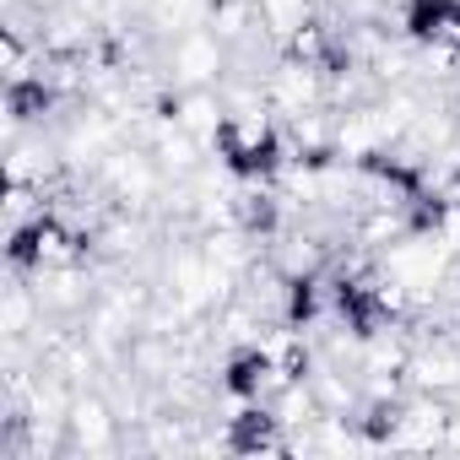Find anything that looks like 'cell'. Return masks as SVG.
I'll return each mask as SVG.
<instances>
[{"label": "cell", "mask_w": 460, "mask_h": 460, "mask_svg": "<svg viewBox=\"0 0 460 460\" xmlns=\"http://www.w3.org/2000/svg\"><path fill=\"white\" fill-rule=\"evenodd\" d=\"M93 261V227L66 211H44L28 227H12V271H66Z\"/></svg>", "instance_id": "cell-1"}, {"label": "cell", "mask_w": 460, "mask_h": 460, "mask_svg": "<svg viewBox=\"0 0 460 460\" xmlns=\"http://www.w3.org/2000/svg\"><path fill=\"white\" fill-rule=\"evenodd\" d=\"M119 444H125V411L114 406V395L98 385L76 390L66 417V460H98V455H114Z\"/></svg>", "instance_id": "cell-2"}, {"label": "cell", "mask_w": 460, "mask_h": 460, "mask_svg": "<svg viewBox=\"0 0 460 460\" xmlns=\"http://www.w3.org/2000/svg\"><path fill=\"white\" fill-rule=\"evenodd\" d=\"M266 103L293 119V114H309V109H336V71L325 66H309L298 55H277L271 76H266Z\"/></svg>", "instance_id": "cell-3"}, {"label": "cell", "mask_w": 460, "mask_h": 460, "mask_svg": "<svg viewBox=\"0 0 460 460\" xmlns=\"http://www.w3.org/2000/svg\"><path fill=\"white\" fill-rule=\"evenodd\" d=\"M227 66H234V55H227V44L211 28H190V33L168 39V49H163V82L168 87H222Z\"/></svg>", "instance_id": "cell-4"}, {"label": "cell", "mask_w": 460, "mask_h": 460, "mask_svg": "<svg viewBox=\"0 0 460 460\" xmlns=\"http://www.w3.org/2000/svg\"><path fill=\"white\" fill-rule=\"evenodd\" d=\"M22 277H28V288H33V298H39V309H44L49 320H82V314L93 309V298H98V282H93L87 266H66V271H22Z\"/></svg>", "instance_id": "cell-5"}, {"label": "cell", "mask_w": 460, "mask_h": 460, "mask_svg": "<svg viewBox=\"0 0 460 460\" xmlns=\"http://www.w3.org/2000/svg\"><path fill=\"white\" fill-rule=\"evenodd\" d=\"M163 109L206 146H217V136L227 125V93H217V87H173Z\"/></svg>", "instance_id": "cell-6"}, {"label": "cell", "mask_w": 460, "mask_h": 460, "mask_svg": "<svg viewBox=\"0 0 460 460\" xmlns=\"http://www.w3.org/2000/svg\"><path fill=\"white\" fill-rule=\"evenodd\" d=\"M255 12H261V33L282 49L293 33L320 22V0H255Z\"/></svg>", "instance_id": "cell-7"}, {"label": "cell", "mask_w": 460, "mask_h": 460, "mask_svg": "<svg viewBox=\"0 0 460 460\" xmlns=\"http://www.w3.org/2000/svg\"><path fill=\"white\" fill-rule=\"evenodd\" d=\"M438 195H449V200H460V163H455V168H449V179H444V184H438Z\"/></svg>", "instance_id": "cell-8"}]
</instances>
